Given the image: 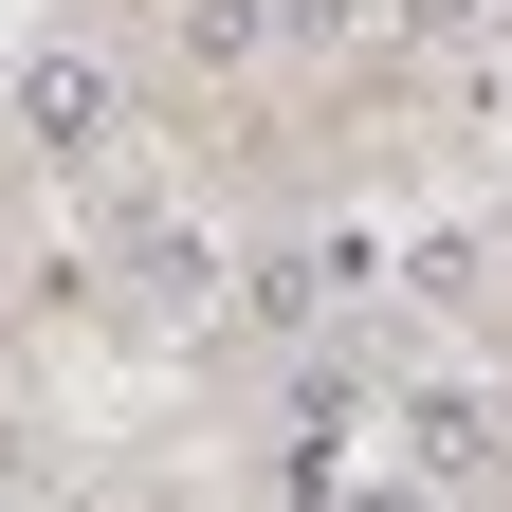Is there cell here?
Masks as SVG:
<instances>
[{
    "label": "cell",
    "instance_id": "1",
    "mask_svg": "<svg viewBox=\"0 0 512 512\" xmlns=\"http://www.w3.org/2000/svg\"><path fill=\"white\" fill-rule=\"evenodd\" d=\"M19 110L55 128V147H92V128H110V74H92V55H37V74H19Z\"/></svg>",
    "mask_w": 512,
    "mask_h": 512
}]
</instances>
